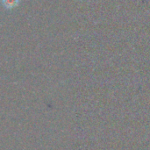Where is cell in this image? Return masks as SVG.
<instances>
[{"mask_svg": "<svg viewBox=\"0 0 150 150\" xmlns=\"http://www.w3.org/2000/svg\"><path fill=\"white\" fill-rule=\"evenodd\" d=\"M2 5L6 10H11L18 6L20 0H1Z\"/></svg>", "mask_w": 150, "mask_h": 150, "instance_id": "cell-1", "label": "cell"}]
</instances>
